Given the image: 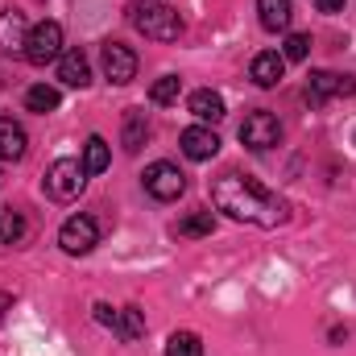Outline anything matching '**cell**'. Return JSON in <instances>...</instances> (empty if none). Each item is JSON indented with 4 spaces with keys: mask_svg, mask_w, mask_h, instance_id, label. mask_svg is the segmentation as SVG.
I'll use <instances>...</instances> for the list:
<instances>
[{
    "mask_svg": "<svg viewBox=\"0 0 356 356\" xmlns=\"http://www.w3.org/2000/svg\"><path fill=\"white\" fill-rule=\"evenodd\" d=\"M58 99H63V95H58V88H50V83H38V88L25 91V108H29V112H42V116L54 112Z\"/></svg>",
    "mask_w": 356,
    "mask_h": 356,
    "instance_id": "obj_20",
    "label": "cell"
},
{
    "mask_svg": "<svg viewBox=\"0 0 356 356\" xmlns=\"http://www.w3.org/2000/svg\"><path fill=\"white\" fill-rule=\"evenodd\" d=\"M25 236V216L17 207H0V245H17Z\"/></svg>",
    "mask_w": 356,
    "mask_h": 356,
    "instance_id": "obj_21",
    "label": "cell"
},
{
    "mask_svg": "<svg viewBox=\"0 0 356 356\" xmlns=\"http://www.w3.org/2000/svg\"><path fill=\"white\" fill-rule=\"evenodd\" d=\"M186 108H191V116H199L203 124H216V120H224V95H220V91H211V88L191 91Z\"/></svg>",
    "mask_w": 356,
    "mask_h": 356,
    "instance_id": "obj_14",
    "label": "cell"
},
{
    "mask_svg": "<svg viewBox=\"0 0 356 356\" xmlns=\"http://www.w3.org/2000/svg\"><path fill=\"white\" fill-rule=\"evenodd\" d=\"M241 141L249 145V149H257V154H266L273 149L277 141H282V120L266 112V108H253L245 120H241Z\"/></svg>",
    "mask_w": 356,
    "mask_h": 356,
    "instance_id": "obj_5",
    "label": "cell"
},
{
    "mask_svg": "<svg viewBox=\"0 0 356 356\" xmlns=\"http://www.w3.org/2000/svg\"><path fill=\"white\" fill-rule=\"evenodd\" d=\"M166 356H203V340L195 332H175L166 340Z\"/></svg>",
    "mask_w": 356,
    "mask_h": 356,
    "instance_id": "obj_22",
    "label": "cell"
},
{
    "mask_svg": "<svg viewBox=\"0 0 356 356\" xmlns=\"http://www.w3.org/2000/svg\"><path fill=\"white\" fill-rule=\"evenodd\" d=\"M319 13H344V0H315Z\"/></svg>",
    "mask_w": 356,
    "mask_h": 356,
    "instance_id": "obj_26",
    "label": "cell"
},
{
    "mask_svg": "<svg viewBox=\"0 0 356 356\" xmlns=\"http://www.w3.org/2000/svg\"><path fill=\"white\" fill-rule=\"evenodd\" d=\"M58 245H63V253L83 257V253H91V249L99 245V224H95L91 216H71V220L58 228Z\"/></svg>",
    "mask_w": 356,
    "mask_h": 356,
    "instance_id": "obj_7",
    "label": "cell"
},
{
    "mask_svg": "<svg viewBox=\"0 0 356 356\" xmlns=\"http://www.w3.org/2000/svg\"><path fill=\"white\" fill-rule=\"evenodd\" d=\"M211 203L224 216H232L241 224H257V228H277L290 220V203L282 195L266 191L257 178L241 175V170H224L211 182Z\"/></svg>",
    "mask_w": 356,
    "mask_h": 356,
    "instance_id": "obj_1",
    "label": "cell"
},
{
    "mask_svg": "<svg viewBox=\"0 0 356 356\" xmlns=\"http://www.w3.org/2000/svg\"><path fill=\"white\" fill-rule=\"evenodd\" d=\"M25 145H29L25 129L13 116H0V162H21L25 158Z\"/></svg>",
    "mask_w": 356,
    "mask_h": 356,
    "instance_id": "obj_13",
    "label": "cell"
},
{
    "mask_svg": "<svg viewBox=\"0 0 356 356\" xmlns=\"http://www.w3.org/2000/svg\"><path fill=\"white\" fill-rule=\"evenodd\" d=\"M25 63L29 67H46V63H54V58H63V25L58 21H42V25H33L29 29V38H25Z\"/></svg>",
    "mask_w": 356,
    "mask_h": 356,
    "instance_id": "obj_3",
    "label": "cell"
},
{
    "mask_svg": "<svg viewBox=\"0 0 356 356\" xmlns=\"http://www.w3.org/2000/svg\"><path fill=\"white\" fill-rule=\"evenodd\" d=\"M25 38H29L25 13L4 8V13H0V46H4V50H25Z\"/></svg>",
    "mask_w": 356,
    "mask_h": 356,
    "instance_id": "obj_16",
    "label": "cell"
},
{
    "mask_svg": "<svg viewBox=\"0 0 356 356\" xmlns=\"http://www.w3.org/2000/svg\"><path fill=\"white\" fill-rule=\"evenodd\" d=\"M99 67L108 83H133L137 79V54L124 42H104L99 46Z\"/></svg>",
    "mask_w": 356,
    "mask_h": 356,
    "instance_id": "obj_8",
    "label": "cell"
},
{
    "mask_svg": "<svg viewBox=\"0 0 356 356\" xmlns=\"http://www.w3.org/2000/svg\"><path fill=\"white\" fill-rule=\"evenodd\" d=\"M4 311H13V294L8 290H0V319H4Z\"/></svg>",
    "mask_w": 356,
    "mask_h": 356,
    "instance_id": "obj_27",
    "label": "cell"
},
{
    "mask_svg": "<svg viewBox=\"0 0 356 356\" xmlns=\"http://www.w3.org/2000/svg\"><path fill=\"white\" fill-rule=\"evenodd\" d=\"M282 75H286V58H282L277 50H261V54L253 58V67H249V79H253L257 88H277Z\"/></svg>",
    "mask_w": 356,
    "mask_h": 356,
    "instance_id": "obj_11",
    "label": "cell"
},
{
    "mask_svg": "<svg viewBox=\"0 0 356 356\" xmlns=\"http://www.w3.org/2000/svg\"><path fill=\"white\" fill-rule=\"evenodd\" d=\"M133 4H162V0H133Z\"/></svg>",
    "mask_w": 356,
    "mask_h": 356,
    "instance_id": "obj_28",
    "label": "cell"
},
{
    "mask_svg": "<svg viewBox=\"0 0 356 356\" xmlns=\"http://www.w3.org/2000/svg\"><path fill=\"white\" fill-rule=\"evenodd\" d=\"M145 191L158 199V203H175L178 195L186 191V175L178 170L175 162H154V166H145Z\"/></svg>",
    "mask_w": 356,
    "mask_h": 356,
    "instance_id": "obj_6",
    "label": "cell"
},
{
    "mask_svg": "<svg viewBox=\"0 0 356 356\" xmlns=\"http://www.w3.org/2000/svg\"><path fill=\"white\" fill-rule=\"evenodd\" d=\"M112 332H116L124 344H133V340H141V336H145V315H141L137 307H124V311H116Z\"/></svg>",
    "mask_w": 356,
    "mask_h": 356,
    "instance_id": "obj_18",
    "label": "cell"
},
{
    "mask_svg": "<svg viewBox=\"0 0 356 356\" xmlns=\"http://www.w3.org/2000/svg\"><path fill=\"white\" fill-rule=\"evenodd\" d=\"M207 232H216V216L211 211H195V216H186L178 224V236H207Z\"/></svg>",
    "mask_w": 356,
    "mask_h": 356,
    "instance_id": "obj_23",
    "label": "cell"
},
{
    "mask_svg": "<svg viewBox=\"0 0 356 356\" xmlns=\"http://www.w3.org/2000/svg\"><path fill=\"white\" fill-rule=\"evenodd\" d=\"M83 186H88V170H83V162H75V158H58V162L46 170V191H50V199H58V203H71Z\"/></svg>",
    "mask_w": 356,
    "mask_h": 356,
    "instance_id": "obj_4",
    "label": "cell"
},
{
    "mask_svg": "<svg viewBox=\"0 0 356 356\" xmlns=\"http://www.w3.org/2000/svg\"><path fill=\"white\" fill-rule=\"evenodd\" d=\"M178 91H182V79H178V75H162V79L149 88V99H154V104H175Z\"/></svg>",
    "mask_w": 356,
    "mask_h": 356,
    "instance_id": "obj_24",
    "label": "cell"
},
{
    "mask_svg": "<svg viewBox=\"0 0 356 356\" xmlns=\"http://www.w3.org/2000/svg\"><path fill=\"white\" fill-rule=\"evenodd\" d=\"M178 145H182V154H186L191 162H207V158L220 154V137H216L207 124H191V129H182Z\"/></svg>",
    "mask_w": 356,
    "mask_h": 356,
    "instance_id": "obj_10",
    "label": "cell"
},
{
    "mask_svg": "<svg viewBox=\"0 0 356 356\" xmlns=\"http://www.w3.org/2000/svg\"><path fill=\"white\" fill-rule=\"evenodd\" d=\"M58 79L67 83V88H88L91 83V63L83 50H63V58H58Z\"/></svg>",
    "mask_w": 356,
    "mask_h": 356,
    "instance_id": "obj_12",
    "label": "cell"
},
{
    "mask_svg": "<svg viewBox=\"0 0 356 356\" xmlns=\"http://www.w3.org/2000/svg\"><path fill=\"white\" fill-rule=\"evenodd\" d=\"M257 13H261V25H266L269 33H282V29H290L294 4L290 0H257Z\"/></svg>",
    "mask_w": 356,
    "mask_h": 356,
    "instance_id": "obj_17",
    "label": "cell"
},
{
    "mask_svg": "<svg viewBox=\"0 0 356 356\" xmlns=\"http://www.w3.org/2000/svg\"><path fill=\"white\" fill-rule=\"evenodd\" d=\"M108 162H112L108 141H104V137H88V149H83V170H88V175H104V170H108Z\"/></svg>",
    "mask_w": 356,
    "mask_h": 356,
    "instance_id": "obj_19",
    "label": "cell"
},
{
    "mask_svg": "<svg viewBox=\"0 0 356 356\" xmlns=\"http://www.w3.org/2000/svg\"><path fill=\"white\" fill-rule=\"evenodd\" d=\"M145 141H149V120H145L141 108H129V112H124V124H120V145H124L129 154H141Z\"/></svg>",
    "mask_w": 356,
    "mask_h": 356,
    "instance_id": "obj_15",
    "label": "cell"
},
{
    "mask_svg": "<svg viewBox=\"0 0 356 356\" xmlns=\"http://www.w3.org/2000/svg\"><path fill=\"white\" fill-rule=\"evenodd\" d=\"M307 54H311V33H290L286 46H282V58L286 63H302Z\"/></svg>",
    "mask_w": 356,
    "mask_h": 356,
    "instance_id": "obj_25",
    "label": "cell"
},
{
    "mask_svg": "<svg viewBox=\"0 0 356 356\" xmlns=\"http://www.w3.org/2000/svg\"><path fill=\"white\" fill-rule=\"evenodd\" d=\"M356 91V79L353 75H336V71H311V79H307V99L319 108V104H327L332 95H353Z\"/></svg>",
    "mask_w": 356,
    "mask_h": 356,
    "instance_id": "obj_9",
    "label": "cell"
},
{
    "mask_svg": "<svg viewBox=\"0 0 356 356\" xmlns=\"http://www.w3.org/2000/svg\"><path fill=\"white\" fill-rule=\"evenodd\" d=\"M133 25L154 38V42H178L182 38V17L170 4H137L133 8Z\"/></svg>",
    "mask_w": 356,
    "mask_h": 356,
    "instance_id": "obj_2",
    "label": "cell"
}]
</instances>
